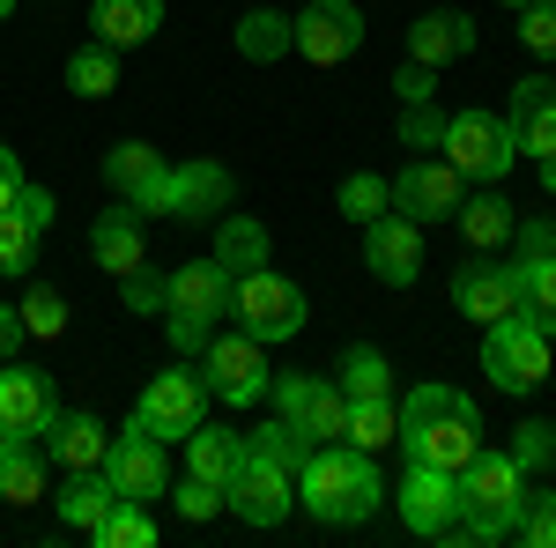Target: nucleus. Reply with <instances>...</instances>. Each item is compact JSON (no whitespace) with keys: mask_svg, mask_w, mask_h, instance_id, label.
<instances>
[{"mask_svg":"<svg viewBox=\"0 0 556 548\" xmlns=\"http://www.w3.org/2000/svg\"><path fill=\"white\" fill-rule=\"evenodd\" d=\"M393 445H401L408 460L460 474V467L475 460V445H482V416H475V400L460 393V385H416V393L401 400Z\"/></svg>","mask_w":556,"mask_h":548,"instance_id":"1","label":"nucleus"},{"mask_svg":"<svg viewBox=\"0 0 556 548\" xmlns=\"http://www.w3.org/2000/svg\"><path fill=\"white\" fill-rule=\"evenodd\" d=\"M298 505L312 519H327V526H364L386 505V482H379V467H371V453H356V445H312L298 467Z\"/></svg>","mask_w":556,"mask_h":548,"instance_id":"2","label":"nucleus"},{"mask_svg":"<svg viewBox=\"0 0 556 548\" xmlns=\"http://www.w3.org/2000/svg\"><path fill=\"white\" fill-rule=\"evenodd\" d=\"M453 482H460V519L438 541H513V511L527 497V467L513 453H482L475 445V460Z\"/></svg>","mask_w":556,"mask_h":548,"instance_id":"3","label":"nucleus"},{"mask_svg":"<svg viewBox=\"0 0 556 548\" xmlns=\"http://www.w3.org/2000/svg\"><path fill=\"white\" fill-rule=\"evenodd\" d=\"M230 319H238V334H253V341H290L312 319V304H304V290L290 275L253 267V275L230 282Z\"/></svg>","mask_w":556,"mask_h":548,"instance_id":"4","label":"nucleus"},{"mask_svg":"<svg viewBox=\"0 0 556 548\" xmlns=\"http://www.w3.org/2000/svg\"><path fill=\"white\" fill-rule=\"evenodd\" d=\"M438 156H445V164L460 170L468 186H497V178H505V170L519 164L513 127H505L497 112H475V104L445 119V141H438Z\"/></svg>","mask_w":556,"mask_h":548,"instance_id":"5","label":"nucleus"},{"mask_svg":"<svg viewBox=\"0 0 556 548\" xmlns=\"http://www.w3.org/2000/svg\"><path fill=\"white\" fill-rule=\"evenodd\" d=\"M482 379L505 385V393H534V385L549 379V334L534 327V319H497V327H482Z\"/></svg>","mask_w":556,"mask_h":548,"instance_id":"6","label":"nucleus"},{"mask_svg":"<svg viewBox=\"0 0 556 548\" xmlns=\"http://www.w3.org/2000/svg\"><path fill=\"white\" fill-rule=\"evenodd\" d=\"M201 416H208V379L186 371V356H178L164 379H149L141 400H134V430H149V437H193Z\"/></svg>","mask_w":556,"mask_h":548,"instance_id":"7","label":"nucleus"},{"mask_svg":"<svg viewBox=\"0 0 556 548\" xmlns=\"http://www.w3.org/2000/svg\"><path fill=\"white\" fill-rule=\"evenodd\" d=\"M230 193H238V186H230V170L201 156V164L164 170V178H156V186H149L134 208H141V215H178V222H215Z\"/></svg>","mask_w":556,"mask_h":548,"instance_id":"8","label":"nucleus"},{"mask_svg":"<svg viewBox=\"0 0 556 548\" xmlns=\"http://www.w3.org/2000/svg\"><path fill=\"white\" fill-rule=\"evenodd\" d=\"M223 505L238 511L245 526H282V519L298 511V474H290L282 460H267V453H253V445H245L238 474L223 482Z\"/></svg>","mask_w":556,"mask_h":548,"instance_id":"9","label":"nucleus"},{"mask_svg":"<svg viewBox=\"0 0 556 548\" xmlns=\"http://www.w3.org/2000/svg\"><path fill=\"white\" fill-rule=\"evenodd\" d=\"M201 379H208V400H230V408H253L267 393V341L253 334H208L201 348Z\"/></svg>","mask_w":556,"mask_h":548,"instance_id":"10","label":"nucleus"},{"mask_svg":"<svg viewBox=\"0 0 556 548\" xmlns=\"http://www.w3.org/2000/svg\"><path fill=\"white\" fill-rule=\"evenodd\" d=\"M290 52L312 60V67H342L356 60V44H364V15H356V0H312L304 15H290Z\"/></svg>","mask_w":556,"mask_h":548,"instance_id":"11","label":"nucleus"},{"mask_svg":"<svg viewBox=\"0 0 556 548\" xmlns=\"http://www.w3.org/2000/svg\"><path fill=\"white\" fill-rule=\"evenodd\" d=\"M386 186H393V215H408V222H453V208L468 201V178L445 156H408V170Z\"/></svg>","mask_w":556,"mask_h":548,"instance_id":"12","label":"nucleus"},{"mask_svg":"<svg viewBox=\"0 0 556 548\" xmlns=\"http://www.w3.org/2000/svg\"><path fill=\"white\" fill-rule=\"evenodd\" d=\"M393 511H401V526L408 534H424V541H438L453 519H460V482L445 474V467H424L408 460V474H401V489H393Z\"/></svg>","mask_w":556,"mask_h":548,"instance_id":"13","label":"nucleus"},{"mask_svg":"<svg viewBox=\"0 0 556 548\" xmlns=\"http://www.w3.org/2000/svg\"><path fill=\"white\" fill-rule=\"evenodd\" d=\"M104 474H112V489H119V497H134V505L172 497V460H164V437H149V430H134V422H127V437H112Z\"/></svg>","mask_w":556,"mask_h":548,"instance_id":"14","label":"nucleus"},{"mask_svg":"<svg viewBox=\"0 0 556 548\" xmlns=\"http://www.w3.org/2000/svg\"><path fill=\"white\" fill-rule=\"evenodd\" d=\"M364 259H371V275H379L386 290H408L424 275V222L386 208L379 222H364Z\"/></svg>","mask_w":556,"mask_h":548,"instance_id":"15","label":"nucleus"},{"mask_svg":"<svg viewBox=\"0 0 556 548\" xmlns=\"http://www.w3.org/2000/svg\"><path fill=\"white\" fill-rule=\"evenodd\" d=\"M453 304H460V319H475V327H497V319H513V311H519V267L468 259V267L453 275Z\"/></svg>","mask_w":556,"mask_h":548,"instance_id":"16","label":"nucleus"},{"mask_svg":"<svg viewBox=\"0 0 556 548\" xmlns=\"http://www.w3.org/2000/svg\"><path fill=\"white\" fill-rule=\"evenodd\" d=\"M164 311H186V319H230V267L223 259H186L178 275H164Z\"/></svg>","mask_w":556,"mask_h":548,"instance_id":"17","label":"nucleus"},{"mask_svg":"<svg viewBox=\"0 0 556 548\" xmlns=\"http://www.w3.org/2000/svg\"><path fill=\"white\" fill-rule=\"evenodd\" d=\"M141 222H149V215L134 208V201H119V208H104L97 222H89V253H97L104 275L127 282L134 267H149V230H141Z\"/></svg>","mask_w":556,"mask_h":548,"instance_id":"18","label":"nucleus"},{"mask_svg":"<svg viewBox=\"0 0 556 548\" xmlns=\"http://www.w3.org/2000/svg\"><path fill=\"white\" fill-rule=\"evenodd\" d=\"M505 127H513V149H519V156L549 164V156H556V82L527 75V82L513 89V112H505Z\"/></svg>","mask_w":556,"mask_h":548,"instance_id":"19","label":"nucleus"},{"mask_svg":"<svg viewBox=\"0 0 556 548\" xmlns=\"http://www.w3.org/2000/svg\"><path fill=\"white\" fill-rule=\"evenodd\" d=\"M45 422H52V385H45V371L8 364L0 371V437H45Z\"/></svg>","mask_w":556,"mask_h":548,"instance_id":"20","label":"nucleus"},{"mask_svg":"<svg viewBox=\"0 0 556 548\" xmlns=\"http://www.w3.org/2000/svg\"><path fill=\"white\" fill-rule=\"evenodd\" d=\"M475 52V23L460 8H430L424 23H408V60L416 67H453Z\"/></svg>","mask_w":556,"mask_h":548,"instance_id":"21","label":"nucleus"},{"mask_svg":"<svg viewBox=\"0 0 556 548\" xmlns=\"http://www.w3.org/2000/svg\"><path fill=\"white\" fill-rule=\"evenodd\" d=\"M45 453L67 467V474H75V467H104V453H112V430L89 416V408H67V416L52 408V422H45Z\"/></svg>","mask_w":556,"mask_h":548,"instance_id":"22","label":"nucleus"},{"mask_svg":"<svg viewBox=\"0 0 556 548\" xmlns=\"http://www.w3.org/2000/svg\"><path fill=\"white\" fill-rule=\"evenodd\" d=\"M89 23H97V44L127 52V44L156 38V23H164V0H89Z\"/></svg>","mask_w":556,"mask_h":548,"instance_id":"23","label":"nucleus"},{"mask_svg":"<svg viewBox=\"0 0 556 548\" xmlns=\"http://www.w3.org/2000/svg\"><path fill=\"white\" fill-rule=\"evenodd\" d=\"M453 222H460V238H468V253H497V245H513V201L505 193H468L460 208H453Z\"/></svg>","mask_w":556,"mask_h":548,"instance_id":"24","label":"nucleus"},{"mask_svg":"<svg viewBox=\"0 0 556 548\" xmlns=\"http://www.w3.org/2000/svg\"><path fill=\"white\" fill-rule=\"evenodd\" d=\"M45 497V445L38 437H0V505H38Z\"/></svg>","mask_w":556,"mask_h":548,"instance_id":"25","label":"nucleus"},{"mask_svg":"<svg viewBox=\"0 0 556 548\" xmlns=\"http://www.w3.org/2000/svg\"><path fill=\"white\" fill-rule=\"evenodd\" d=\"M215 259L230 267V282L253 275V267H267V222H260V215H223V222H215Z\"/></svg>","mask_w":556,"mask_h":548,"instance_id":"26","label":"nucleus"},{"mask_svg":"<svg viewBox=\"0 0 556 548\" xmlns=\"http://www.w3.org/2000/svg\"><path fill=\"white\" fill-rule=\"evenodd\" d=\"M112 497H119V489H112V474H104V467H75V474L60 482V519L89 534V526L112 511Z\"/></svg>","mask_w":556,"mask_h":548,"instance_id":"27","label":"nucleus"},{"mask_svg":"<svg viewBox=\"0 0 556 548\" xmlns=\"http://www.w3.org/2000/svg\"><path fill=\"white\" fill-rule=\"evenodd\" d=\"M164 170H172V164H164V156H156L149 141H119V149L104 156V186H112L119 201H141V193H149V186H156Z\"/></svg>","mask_w":556,"mask_h":548,"instance_id":"28","label":"nucleus"},{"mask_svg":"<svg viewBox=\"0 0 556 548\" xmlns=\"http://www.w3.org/2000/svg\"><path fill=\"white\" fill-rule=\"evenodd\" d=\"M245 460V437L238 430H193L186 437V474H201V482H230Z\"/></svg>","mask_w":556,"mask_h":548,"instance_id":"29","label":"nucleus"},{"mask_svg":"<svg viewBox=\"0 0 556 548\" xmlns=\"http://www.w3.org/2000/svg\"><path fill=\"white\" fill-rule=\"evenodd\" d=\"M393 430H401V400H393V393H364V400H349V437H342V445L379 453V445H393Z\"/></svg>","mask_w":556,"mask_h":548,"instance_id":"30","label":"nucleus"},{"mask_svg":"<svg viewBox=\"0 0 556 548\" xmlns=\"http://www.w3.org/2000/svg\"><path fill=\"white\" fill-rule=\"evenodd\" d=\"M89 541L97 548H156V519H149V505H134V497H112V511L89 526Z\"/></svg>","mask_w":556,"mask_h":548,"instance_id":"31","label":"nucleus"},{"mask_svg":"<svg viewBox=\"0 0 556 548\" xmlns=\"http://www.w3.org/2000/svg\"><path fill=\"white\" fill-rule=\"evenodd\" d=\"M298 430L312 437V445H342V437H349V393L319 379V385H312V400L298 408Z\"/></svg>","mask_w":556,"mask_h":548,"instance_id":"32","label":"nucleus"},{"mask_svg":"<svg viewBox=\"0 0 556 548\" xmlns=\"http://www.w3.org/2000/svg\"><path fill=\"white\" fill-rule=\"evenodd\" d=\"M519 267V319H534L556 341V259H513Z\"/></svg>","mask_w":556,"mask_h":548,"instance_id":"33","label":"nucleus"},{"mask_svg":"<svg viewBox=\"0 0 556 548\" xmlns=\"http://www.w3.org/2000/svg\"><path fill=\"white\" fill-rule=\"evenodd\" d=\"M290 15H275V8H253V15H238V52L260 60V67H275L282 52H290Z\"/></svg>","mask_w":556,"mask_h":548,"instance_id":"34","label":"nucleus"},{"mask_svg":"<svg viewBox=\"0 0 556 548\" xmlns=\"http://www.w3.org/2000/svg\"><path fill=\"white\" fill-rule=\"evenodd\" d=\"M38 222L23 208H0V275H30V259H38Z\"/></svg>","mask_w":556,"mask_h":548,"instance_id":"35","label":"nucleus"},{"mask_svg":"<svg viewBox=\"0 0 556 548\" xmlns=\"http://www.w3.org/2000/svg\"><path fill=\"white\" fill-rule=\"evenodd\" d=\"M342 393L349 400H364V393H393V371H386V356L371 348V341H356L342 356Z\"/></svg>","mask_w":556,"mask_h":548,"instance_id":"36","label":"nucleus"},{"mask_svg":"<svg viewBox=\"0 0 556 548\" xmlns=\"http://www.w3.org/2000/svg\"><path fill=\"white\" fill-rule=\"evenodd\" d=\"M112 82H119V60H112V44H83V52L67 60V89H75V97H104Z\"/></svg>","mask_w":556,"mask_h":548,"instance_id":"37","label":"nucleus"},{"mask_svg":"<svg viewBox=\"0 0 556 548\" xmlns=\"http://www.w3.org/2000/svg\"><path fill=\"white\" fill-rule=\"evenodd\" d=\"M513 541H527V548H556V489H527L519 497V511H513Z\"/></svg>","mask_w":556,"mask_h":548,"instance_id":"38","label":"nucleus"},{"mask_svg":"<svg viewBox=\"0 0 556 548\" xmlns=\"http://www.w3.org/2000/svg\"><path fill=\"white\" fill-rule=\"evenodd\" d=\"M334 208H342L349 222H379V215L393 208V186L371 178V170H356V178H342V201H334Z\"/></svg>","mask_w":556,"mask_h":548,"instance_id":"39","label":"nucleus"},{"mask_svg":"<svg viewBox=\"0 0 556 548\" xmlns=\"http://www.w3.org/2000/svg\"><path fill=\"white\" fill-rule=\"evenodd\" d=\"M245 445H253V453H267V460H282L290 474H298V467H304V453H312V437H304L298 422H282V416H275V422H260V430L245 437Z\"/></svg>","mask_w":556,"mask_h":548,"instance_id":"40","label":"nucleus"},{"mask_svg":"<svg viewBox=\"0 0 556 548\" xmlns=\"http://www.w3.org/2000/svg\"><path fill=\"white\" fill-rule=\"evenodd\" d=\"M15 311H23V334H38V341H60V334H67V296H60V290H45V282H38L30 296H23Z\"/></svg>","mask_w":556,"mask_h":548,"instance_id":"41","label":"nucleus"},{"mask_svg":"<svg viewBox=\"0 0 556 548\" xmlns=\"http://www.w3.org/2000/svg\"><path fill=\"white\" fill-rule=\"evenodd\" d=\"M519 44H527L534 60H556V0H534V8H519Z\"/></svg>","mask_w":556,"mask_h":548,"instance_id":"42","label":"nucleus"},{"mask_svg":"<svg viewBox=\"0 0 556 548\" xmlns=\"http://www.w3.org/2000/svg\"><path fill=\"white\" fill-rule=\"evenodd\" d=\"M401 141H408L416 156H430V149L445 141V112H430V97L424 104H401Z\"/></svg>","mask_w":556,"mask_h":548,"instance_id":"43","label":"nucleus"},{"mask_svg":"<svg viewBox=\"0 0 556 548\" xmlns=\"http://www.w3.org/2000/svg\"><path fill=\"white\" fill-rule=\"evenodd\" d=\"M513 460L534 474V467H556V430L549 422H519L513 430Z\"/></svg>","mask_w":556,"mask_h":548,"instance_id":"44","label":"nucleus"},{"mask_svg":"<svg viewBox=\"0 0 556 548\" xmlns=\"http://www.w3.org/2000/svg\"><path fill=\"white\" fill-rule=\"evenodd\" d=\"M215 511H230V505H223V482L186 474V482H178V519H193V526H201V519H215Z\"/></svg>","mask_w":556,"mask_h":548,"instance_id":"45","label":"nucleus"},{"mask_svg":"<svg viewBox=\"0 0 556 548\" xmlns=\"http://www.w3.org/2000/svg\"><path fill=\"white\" fill-rule=\"evenodd\" d=\"M513 245H519V259H556V222H549V215L513 222Z\"/></svg>","mask_w":556,"mask_h":548,"instance_id":"46","label":"nucleus"},{"mask_svg":"<svg viewBox=\"0 0 556 548\" xmlns=\"http://www.w3.org/2000/svg\"><path fill=\"white\" fill-rule=\"evenodd\" d=\"M164 334H172V348L178 356H201V348H208V319H186V311H164Z\"/></svg>","mask_w":556,"mask_h":548,"instance_id":"47","label":"nucleus"},{"mask_svg":"<svg viewBox=\"0 0 556 548\" xmlns=\"http://www.w3.org/2000/svg\"><path fill=\"white\" fill-rule=\"evenodd\" d=\"M312 385H319V379H304V371H290V379H275V416H282V422H298V408L312 400Z\"/></svg>","mask_w":556,"mask_h":548,"instance_id":"48","label":"nucleus"},{"mask_svg":"<svg viewBox=\"0 0 556 548\" xmlns=\"http://www.w3.org/2000/svg\"><path fill=\"white\" fill-rule=\"evenodd\" d=\"M127 304H134V311H164V275L134 267V275H127Z\"/></svg>","mask_w":556,"mask_h":548,"instance_id":"49","label":"nucleus"},{"mask_svg":"<svg viewBox=\"0 0 556 548\" xmlns=\"http://www.w3.org/2000/svg\"><path fill=\"white\" fill-rule=\"evenodd\" d=\"M430 75H438V67H416V60H408V67L393 75V89H401V104H424V97H438V82H430Z\"/></svg>","mask_w":556,"mask_h":548,"instance_id":"50","label":"nucleus"},{"mask_svg":"<svg viewBox=\"0 0 556 548\" xmlns=\"http://www.w3.org/2000/svg\"><path fill=\"white\" fill-rule=\"evenodd\" d=\"M15 208L30 215L38 230H52V193H45V186H30V178H23V193H15Z\"/></svg>","mask_w":556,"mask_h":548,"instance_id":"51","label":"nucleus"},{"mask_svg":"<svg viewBox=\"0 0 556 548\" xmlns=\"http://www.w3.org/2000/svg\"><path fill=\"white\" fill-rule=\"evenodd\" d=\"M15 193H23V156L0 141V208H15Z\"/></svg>","mask_w":556,"mask_h":548,"instance_id":"52","label":"nucleus"},{"mask_svg":"<svg viewBox=\"0 0 556 548\" xmlns=\"http://www.w3.org/2000/svg\"><path fill=\"white\" fill-rule=\"evenodd\" d=\"M15 341H23V311H0V356H8Z\"/></svg>","mask_w":556,"mask_h":548,"instance_id":"53","label":"nucleus"},{"mask_svg":"<svg viewBox=\"0 0 556 548\" xmlns=\"http://www.w3.org/2000/svg\"><path fill=\"white\" fill-rule=\"evenodd\" d=\"M542 186H549V193H556V156H549V164H542Z\"/></svg>","mask_w":556,"mask_h":548,"instance_id":"54","label":"nucleus"},{"mask_svg":"<svg viewBox=\"0 0 556 548\" xmlns=\"http://www.w3.org/2000/svg\"><path fill=\"white\" fill-rule=\"evenodd\" d=\"M8 15H15V0H0V23H8Z\"/></svg>","mask_w":556,"mask_h":548,"instance_id":"55","label":"nucleus"},{"mask_svg":"<svg viewBox=\"0 0 556 548\" xmlns=\"http://www.w3.org/2000/svg\"><path fill=\"white\" fill-rule=\"evenodd\" d=\"M505 8H534V0H505Z\"/></svg>","mask_w":556,"mask_h":548,"instance_id":"56","label":"nucleus"}]
</instances>
